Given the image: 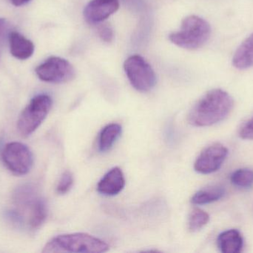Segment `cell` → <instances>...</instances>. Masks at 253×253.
Returning a JSON list of instances; mask_svg holds the SVG:
<instances>
[{"mask_svg":"<svg viewBox=\"0 0 253 253\" xmlns=\"http://www.w3.org/2000/svg\"><path fill=\"white\" fill-rule=\"evenodd\" d=\"M218 246L223 253H239L243 248V238L238 230H227L218 236Z\"/></svg>","mask_w":253,"mask_h":253,"instance_id":"obj_13","label":"cell"},{"mask_svg":"<svg viewBox=\"0 0 253 253\" xmlns=\"http://www.w3.org/2000/svg\"><path fill=\"white\" fill-rule=\"evenodd\" d=\"M232 183L240 188H250L253 185V170L250 169H238L232 174Z\"/></svg>","mask_w":253,"mask_h":253,"instance_id":"obj_18","label":"cell"},{"mask_svg":"<svg viewBox=\"0 0 253 253\" xmlns=\"http://www.w3.org/2000/svg\"><path fill=\"white\" fill-rule=\"evenodd\" d=\"M239 136L244 140L253 139V117L241 127Z\"/></svg>","mask_w":253,"mask_h":253,"instance_id":"obj_22","label":"cell"},{"mask_svg":"<svg viewBox=\"0 0 253 253\" xmlns=\"http://www.w3.org/2000/svg\"><path fill=\"white\" fill-rule=\"evenodd\" d=\"M125 71L134 89L147 92L156 84V76L150 64L138 55L129 56L125 62Z\"/></svg>","mask_w":253,"mask_h":253,"instance_id":"obj_5","label":"cell"},{"mask_svg":"<svg viewBox=\"0 0 253 253\" xmlns=\"http://www.w3.org/2000/svg\"><path fill=\"white\" fill-rule=\"evenodd\" d=\"M1 160L10 172L19 176L27 175L34 164L32 152L28 146L20 142L6 144L1 152Z\"/></svg>","mask_w":253,"mask_h":253,"instance_id":"obj_6","label":"cell"},{"mask_svg":"<svg viewBox=\"0 0 253 253\" xmlns=\"http://www.w3.org/2000/svg\"><path fill=\"white\" fill-rule=\"evenodd\" d=\"M233 64L238 69H247L253 66V34L238 48L233 58Z\"/></svg>","mask_w":253,"mask_h":253,"instance_id":"obj_14","label":"cell"},{"mask_svg":"<svg viewBox=\"0 0 253 253\" xmlns=\"http://www.w3.org/2000/svg\"><path fill=\"white\" fill-rule=\"evenodd\" d=\"M126 186L124 173L120 168L114 167L108 171L100 180L97 190L100 194L114 196L121 193Z\"/></svg>","mask_w":253,"mask_h":253,"instance_id":"obj_11","label":"cell"},{"mask_svg":"<svg viewBox=\"0 0 253 253\" xmlns=\"http://www.w3.org/2000/svg\"><path fill=\"white\" fill-rule=\"evenodd\" d=\"M8 43L10 53L15 58L21 60L31 57L35 49L33 42L17 31H12L9 37Z\"/></svg>","mask_w":253,"mask_h":253,"instance_id":"obj_12","label":"cell"},{"mask_svg":"<svg viewBox=\"0 0 253 253\" xmlns=\"http://www.w3.org/2000/svg\"><path fill=\"white\" fill-rule=\"evenodd\" d=\"M234 105L233 98L221 89H213L204 95L188 116L190 124L197 127L212 126L224 120Z\"/></svg>","mask_w":253,"mask_h":253,"instance_id":"obj_1","label":"cell"},{"mask_svg":"<svg viewBox=\"0 0 253 253\" xmlns=\"http://www.w3.org/2000/svg\"><path fill=\"white\" fill-rule=\"evenodd\" d=\"M74 184V176L70 171H65L58 183L56 187V193L59 195H65L68 193Z\"/></svg>","mask_w":253,"mask_h":253,"instance_id":"obj_19","label":"cell"},{"mask_svg":"<svg viewBox=\"0 0 253 253\" xmlns=\"http://www.w3.org/2000/svg\"><path fill=\"white\" fill-rule=\"evenodd\" d=\"M210 216L206 212L195 208L189 215L188 228L191 232H197L209 222Z\"/></svg>","mask_w":253,"mask_h":253,"instance_id":"obj_17","label":"cell"},{"mask_svg":"<svg viewBox=\"0 0 253 253\" xmlns=\"http://www.w3.org/2000/svg\"><path fill=\"white\" fill-rule=\"evenodd\" d=\"M122 126L118 123H111L102 129L99 134V147L101 152H106L114 147L122 134Z\"/></svg>","mask_w":253,"mask_h":253,"instance_id":"obj_15","label":"cell"},{"mask_svg":"<svg viewBox=\"0 0 253 253\" xmlns=\"http://www.w3.org/2000/svg\"><path fill=\"white\" fill-rule=\"evenodd\" d=\"M18 206L28 212V224L32 230L40 228L47 216V206L44 199L37 197L30 187H22L16 194Z\"/></svg>","mask_w":253,"mask_h":253,"instance_id":"obj_7","label":"cell"},{"mask_svg":"<svg viewBox=\"0 0 253 253\" xmlns=\"http://www.w3.org/2000/svg\"><path fill=\"white\" fill-rule=\"evenodd\" d=\"M11 32L10 22L4 18H0V49H3L9 42Z\"/></svg>","mask_w":253,"mask_h":253,"instance_id":"obj_20","label":"cell"},{"mask_svg":"<svg viewBox=\"0 0 253 253\" xmlns=\"http://www.w3.org/2000/svg\"><path fill=\"white\" fill-rule=\"evenodd\" d=\"M211 28L205 19L189 16L181 23V28L169 36V40L178 47L195 50L202 47L211 37Z\"/></svg>","mask_w":253,"mask_h":253,"instance_id":"obj_3","label":"cell"},{"mask_svg":"<svg viewBox=\"0 0 253 253\" xmlns=\"http://www.w3.org/2000/svg\"><path fill=\"white\" fill-rule=\"evenodd\" d=\"M224 193V188L219 186L208 187L197 192L192 198L191 202L196 205L208 204L220 200Z\"/></svg>","mask_w":253,"mask_h":253,"instance_id":"obj_16","label":"cell"},{"mask_svg":"<svg viewBox=\"0 0 253 253\" xmlns=\"http://www.w3.org/2000/svg\"><path fill=\"white\" fill-rule=\"evenodd\" d=\"M119 7L120 0H91L84 8V18L89 23H99L115 13Z\"/></svg>","mask_w":253,"mask_h":253,"instance_id":"obj_10","label":"cell"},{"mask_svg":"<svg viewBox=\"0 0 253 253\" xmlns=\"http://www.w3.org/2000/svg\"><path fill=\"white\" fill-rule=\"evenodd\" d=\"M36 74L40 80L46 83H63L74 79L75 71L66 59L51 56L36 68Z\"/></svg>","mask_w":253,"mask_h":253,"instance_id":"obj_8","label":"cell"},{"mask_svg":"<svg viewBox=\"0 0 253 253\" xmlns=\"http://www.w3.org/2000/svg\"><path fill=\"white\" fill-rule=\"evenodd\" d=\"M109 251L104 241L87 233L60 235L53 238L44 247L42 253H102Z\"/></svg>","mask_w":253,"mask_h":253,"instance_id":"obj_2","label":"cell"},{"mask_svg":"<svg viewBox=\"0 0 253 253\" xmlns=\"http://www.w3.org/2000/svg\"><path fill=\"white\" fill-rule=\"evenodd\" d=\"M52 106V99L47 95L34 97L22 110L17 120V129L22 137L30 136L43 123Z\"/></svg>","mask_w":253,"mask_h":253,"instance_id":"obj_4","label":"cell"},{"mask_svg":"<svg viewBox=\"0 0 253 253\" xmlns=\"http://www.w3.org/2000/svg\"><path fill=\"white\" fill-rule=\"evenodd\" d=\"M31 1V0H11L12 4L15 6H22L24 5V4L28 3V1Z\"/></svg>","mask_w":253,"mask_h":253,"instance_id":"obj_24","label":"cell"},{"mask_svg":"<svg viewBox=\"0 0 253 253\" xmlns=\"http://www.w3.org/2000/svg\"><path fill=\"white\" fill-rule=\"evenodd\" d=\"M123 3L132 10H139L143 7L144 0H121Z\"/></svg>","mask_w":253,"mask_h":253,"instance_id":"obj_23","label":"cell"},{"mask_svg":"<svg viewBox=\"0 0 253 253\" xmlns=\"http://www.w3.org/2000/svg\"><path fill=\"white\" fill-rule=\"evenodd\" d=\"M98 34L105 43H111L114 39V31L109 25L102 24L98 27Z\"/></svg>","mask_w":253,"mask_h":253,"instance_id":"obj_21","label":"cell"},{"mask_svg":"<svg viewBox=\"0 0 253 253\" xmlns=\"http://www.w3.org/2000/svg\"><path fill=\"white\" fill-rule=\"evenodd\" d=\"M228 154V150L220 144H212L205 149L194 163L196 172L211 174L220 169Z\"/></svg>","mask_w":253,"mask_h":253,"instance_id":"obj_9","label":"cell"}]
</instances>
